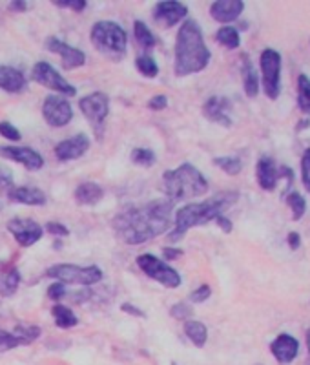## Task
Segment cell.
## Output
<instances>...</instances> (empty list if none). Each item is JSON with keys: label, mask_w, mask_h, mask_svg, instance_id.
Wrapping results in <instances>:
<instances>
[{"label": "cell", "mask_w": 310, "mask_h": 365, "mask_svg": "<svg viewBox=\"0 0 310 365\" xmlns=\"http://www.w3.org/2000/svg\"><path fill=\"white\" fill-rule=\"evenodd\" d=\"M11 185H13V172L0 164V188H9Z\"/></svg>", "instance_id": "44"}, {"label": "cell", "mask_w": 310, "mask_h": 365, "mask_svg": "<svg viewBox=\"0 0 310 365\" xmlns=\"http://www.w3.org/2000/svg\"><path fill=\"white\" fill-rule=\"evenodd\" d=\"M255 179H257V185H260L263 190H276L281 175H279L278 164H276V161H274L272 157L263 155V157L257 161V164H255Z\"/></svg>", "instance_id": "19"}, {"label": "cell", "mask_w": 310, "mask_h": 365, "mask_svg": "<svg viewBox=\"0 0 310 365\" xmlns=\"http://www.w3.org/2000/svg\"><path fill=\"white\" fill-rule=\"evenodd\" d=\"M90 150V137L86 133H77V135L64 139L55 146V157L62 163L72 159H79Z\"/></svg>", "instance_id": "14"}, {"label": "cell", "mask_w": 310, "mask_h": 365, "mask_svg": "<svg viewBox=\"0 0 310 365\" xmlns=\"http://www.w3.org/2000/svg\"><path fill=\"white\" fill-rule=\"evenodd\" d=\"M79 108L84 114V117L93 124L97 135H102V124L109 114V97L105 91H93V93L79 100Z\"/></svg>", "instance_id": "9"}, {"label": "cell", "mask_w": 310, "mask_h": 365, "mask_svg": "<svg viewBox=\"0 0 310 365\" xmlns=\"http://www.w3.org/2000/svg\"><path fill=\"white\" fill-rule=\"evenodd\" d=\"M53 4L59 6V8H68L72 11H84L88 2L86 0H55Z\"/></svg>", "instance_id": "41"}, {"label": "cell", "mask_w": 310, "mask_h": 365, "mask_svg": "<svg viewBox=\"0 0 310 365\" xmlns=\"http://www.w3.org/2000/svg\"><path fill=\"white\" fill-rule=\"evenodd\" d=\"M27 81L20 69L13 66H0V88L8 93H20L26 90Z\"/></svg>", "instance_id": "21"}, {"label": "cell", "mask_w": 310, "mask_h": 365, "mask_svg": "<svg viewBox=\"0 0 310 365\" xmlns=\"http://www.w3.org/2000/svg\"><path fill=\"white\" fill-rule=\"evenodd\" d=\"M133 164H139V166H154L155 164V154L150 148H135L130 155Z\"/></svg>", "instance_id": "35"}, {"label": "cell", "mask_w": 310, "mask_h": 365, "mask_svg": "<svg viewBox=\"0 0 310 365\" xmlns=\"http://www.w3.org/2000/svg\"><path fill=\"white\" fill-rule=\"evenodd\" d=\"M32 79L35 82H39L41 86L57 91V93H60L62 97H73L77 93V88L72 86V84L48 62H36L32 69Z\"/></svg>", "instance_id": "10"}, {"label": "cell", "mask_w": 310, "mask_h": 365, "mask_svg": "<svg viewBox=\"0 0 310 365\" xmlns=\"http://www.w3.org/2000/svg\"><path fill=\"white\" fill-rule=\"evenodd\" d=\"M121 310H123V312H126V314L137 316V318H144V316H146L144 310H141L139 307L132 305V303H123V305H121Z\"/></svg>", "instance_id": "46"}, {"label": "cell", "mask_w": 310, "mask_h": 365, "mask_svg": "<svg viewBox=\"0 0 310 365\" xmlns=\"http://www.w3.org/2000/svg\"><path fill=\"white\" fill-rule=\"evenodd\" d=\"M163 255H164V260H177V258H181L182 255V251H179V248H163Z\"/></svg>", "instance_id": "49"}, {"label": "cell", "mask_w": 310, "mask_h": 365, "mask_svg": "<svg viewBox=\"0 0 310 365\" xmlns=\"http://www.w3.org/2000/svg\"><path fill=\"white\" fill-rule=\"evenodd\" d=\"M166 105H168V99H166V95H155L148 100V108L155 109V112L164 109L166 108Z\"/></svg>", "instance_id": "45"}, {"label": "cell", "mask_w": 310, "mask_h": 365, "mask_svg": "<svg viewBox=\"0 0 310 365\" xmlns=\"http://www.w3.org/2000/svg\"><path fill=\"white\" fill-rule=\"evenodd\" d=\"M237 199H239V194L228 190L221 192V194L210 197L206 201H201V203H190V205L179 208L177 214H175V221H173L175 227L168 234V241H181L190 228L203 227V225L210 223V221H215L219 215H223L224 210H228L234 203H237Z\"/></svg>", "instance_id": "3"}, {"label": "cell", "mask_w": 310, "mask_h": 365, "mask_svg": "<svg viewBox=\"0 0 310 365\" xmlns=\"http://www.w3.org/2000/svg\"><path fill=\"white\" fill-rule=\"evenodd\" d=\"M287 243H288V246H290L292 251H297V248H299V245H301V236L297 232H290L287 236Z\"/></svg>", "instance_id": "48"}, {"label": "cell", "mask_w": 310, "mask_h": 365, "mask_svg": "<svg viewBox=\"0 0 310 365\" xmlns=\"http://www.w3.org/2000/svg\"><path fill=\"white\" fill-rule=\"evenodd\" d=\"M0 135L9 139V141H20V137H22L17 128H15L11 123H8V121L0 123Z\"/></svg>", "instance_id": "38"}, {"label": "cell", "mask_w": 310, "mask_h": 365, "mask_svg": "<svg viewBox=\"0 0 310 365\" xmlns=\"http://www.w3.org/2000/svg\"><path fill=\"white\" fill-rule=\"evenodd\" d=\"M173 203L168 197L154 199L141 206H130L112 221L115 234L126 245H141L161 236L170 227Z\"/></svg>", "instance_id": "1"}, {"label": "cell", "mask_w": 310, "mask_h": 365, "mask_svg": "<svg viewBox=\"0 0 310 365\" xmlns=\"http://www.w3.org/2000/svg\"><path fill=\"white\" fill-rule=\"evenodd\" d=\"M301 181H303L305 190L310 194V148H306L301 157Z\"/></svg>", "instance_id": "36"}, {"label": "cell", "mask_w": 310, "mask_h": 365, "mask_svg": "<svg viewBox=\"0 0 310 365\" xmlns=\"http://www.w3.org/2000/svg\"><path fill=\"white\" fill-rule=\"evenodd\" d=\"M0 155L4 159H11L26 166L27 170H41L44 166V159L39 152L27 148V146H0Z\"/></svg>", "instance_id": "16"}, {"label": "cell", "mask_w": 310, "mask_h": 365, "mask_svg": "<svg viewBox=\"0 0 310 365\" xmlns=\"http://www.w3.org/2000/svg\"><path fill=\"white\" fill-rule=\"evenodd\" d=\"M64 296H66V287H64V283L55 281L48 287V298H50V300L60 301Z\"/></svg>", "instance_id": "43"}, {"label": "cell", "mask_w": 310, "mask_h": 365, "mask_svg": "<svg viewBox=\"0 0 310 365\" xmlns=\"http://www.w3.org/2000/svg\"><path fill=\"white\" fill-rule=\"evenodd\" d=\"M285 201H287V205L290 206L292 219H294V221H299V219L306 214V201L305 197L301 196L299 192H288L287 196H285Z\"/></svg>", "instance_id": "31"}, {"label": "cell", "mask_w": 310, "mask_h": 365, "mask_svg": "<svg viewBox=\"0 0 310 365\" xmlns=\"http://www.w3.org/2000/svg\"><path fill=\"white\" fill-rule=\"evenodd\" d=\"M215 166L223 170L228 175H237V173L243 170V163L239 157H234V155H224V157H215L214 159Z\"/></svg>", "instance_id": "33"}, {"label": "cell", "mask_w": 310, "mask_h": 365, "mask_svg": "<svg viewBox=\"0 0 310 365\" xmlns=\"http://www.w3.org/2000/svg\"><path fill=\"white\" fill-rule=\"evenodd\" d=\"M261 81L267 97L276 100L281 93V55L279 51L267 48L260 55Z\"/></svg>", "instance_id": "7"}, {"label": "cell", "mask_w": 310, "mask_h": 365, "mask_svg": "<svg viewBox=\"0 0 310 365\" xmlns=\"http://www.w3.org/2000/svg\"><path fill=\"white\" fill-rule=\"evenodd\" d=\"M91 42L102 55L109 57V59L119 60L123 59L126 53L128 35L123 29V26H119L114 20H99L91 27Z\"/></svg>", "instance_id": "5"}, {"label": "cell", "mask_w": 310, "mask_h": 365, "mask_svg": "<svg viewBox=\"0 0 310 365\" xmlns=\"http://www.w3.org/2000/svg\"><path fill=\"white\" fill-rule=\"evenodd\" d=\"M184 334L196 347H205L206 340H208V328L197 319H187L184 321Z\"/></svg>", "instance_id": "25"}, {"label": "cell", "mask_w": 310, "mask_h": 365, "mask_svg": "<svg viewBox=\"0 0 310 365\" xmlns=\"http://www.w3.org/2000/svg\"><path fill=\"white\" fill-rule=\"evenodd\" d=\"M42 115L50 126L62 128L73 119V109L62 95H48L42 105Z\"/></svg>", "instance_id": "11"}, {"label": "cell", "mask_w": 310, "mask_h": 365, "mask_svg": "<svg viewBox=\"0 0 310 365\" xmlns=\"http://www.w3.org/2000/svg\"><path fill=\"white\" fill-rule=\"evenodd\" d=\"M18 285H20V272L17 269L6 270L0 276V294L2 296H13L15 292H17Z\"/></svg>", "instance_id": "29"}, {"label": "cell", "mask_w": 310, "mask_h": 365, "mask_svg": "<svg viewBox=\"0 0 310 365\" xmlns=\"http://www.w3.org/2000/svg\"><path fill=\"white\" fill-rule=\"evenodd\" d=\"M230 108H232V105H230V100H228L227 97L214 95L210 97L205 105H203V115H205L208 121H212V123H217L221 124V126L228 128L232 126Z\"/></svg>", "instance_id": "17"}, {"label": "cell", "mask_w": 310, "mask_h": 365, "mask_svg": "<svg viewBox=\"0 0 310 365\" xmlns=\"http://www.w3.org/2000/svg\"><path fill=\"white\" fill-rule=\"evenodd\" d=\"M8 230L15 237V241L20 246L35 245L44 234V228L41 225L27 218H15L8 223Z\"/></svg>", "instance_id": "12"}, {"label": "cell", "mask_w": 310, "mask_h": 365, "mask_svg": "<svg viewBox=\"0 0 310 365\" xmlns=\"http://www.w3.org/2000/svg\"><path fill=\"white\" fill-rule=\"evenodd\" d=\"M163 190L172 203L199 197L208 192V181L190 163H182L173 170L163 173Z\"/></svg>", "instance_id": "4"}, {"label": "cell", "mask_w": 310, "mask_h": 365, "mask_svg": "<svg viewBox=\"0 0 310 365\" xmlns=\"http://www.w3.org/2000/svg\"><path fill=\"white\" fill-rule=\"evenodd\" d=\"M210 59H212V53L206 48L199 24L194 18H187L177 32L173 72L177 77L199 73L208 66Z\"/></svg>", "instance_id": "2"}, {"label": "cell", "mask_w": 310, "mask_h": 365, "mask_svg": "<svg viewBox=\"0 0 310 365\" xmlns=\"http://www.w3.org/2000/svg\"><path fill=\"white\" fill-rule=\"evenodd\" d=\"M51 314H53L55 325L60 328L75 327V325L79 324V318L75 316V312L66 305H55L53 309H51Z\"/></svg>", "instance_id": "27"}, {"label": "cell", "mask_w": 310, "mask_h": 365, "mask_svg": "<svg viewBox=\"0 0 310 365\" xmlns=\"http://www.w3.org/2000/svg\"><path fill=\"white\" fill-rule=\"evenodd\" d=\"M305 340H306V349H309V356H306V361H305V365H310V328H309V331H306V334H305Z\"/></svg>", "instance_id": "51"}, {"label": "cell", "mask_w": 310, "mask_h": 365, "mask_svg": "<svg viewBox=\"0 0 310 365\" xmlns=\"http://www.w3.org/2000/svg\"><path fill=\"white\" fill-rule=\"evenodd\" d=\"M210 296H212V288L208 285H201L190 294V301L191 303H205Z\"/></svg>", "instance_id": "39"}, {"label": "cell", "mask_w": 310, "mask_h": 365, "mask_svg": "<svg viewBox=\"0 0 310 365\" xmlns=\"http://www.w3.org/2000/svg\"><path fill=\"white\" fill-rule=\"evenodd\" d=\"M46 232L51 234V236H55V237L69 236L68 228L64 227L62 223H59V221H50V223H46Z\"/></svg>", "instance_id": "42"}, {"label": "cell", "mask_w": 310, "mask_h": 365, "mask_svg": "<svg viewBox=\"0 0 310 365\" xmlns=\"http://www.w3.org/2000/svg\"><path fill=\"white\" fill-rule=\"evenodd\" d=\"M243 11H245V2H241V0H217L210 6L212 18L223 24L237 20Z\"/></svg>", "instance_id": "20"}, {"label": "cell", "mask_w": 310, "mask_h": 365, "mask_svg": "<svg viewBox=\"0 0 310 365\" xmlns=\"http://www.w3.org/2000/svg\"><path fill=\"white\" fill-rule=\"evenodd\" d=\"M133 35H135L137 42L144 48V50H151L155 46V36L154 33L148 29V26H146L144 22H141V20H137L135 24H133Z\"/></svg>", "instance_id": "32"}, {"label": "cell", "mask_w": 310, "mask_h": 365, "mask_svg": "<svg viewBox=\"0 0 310 365\" xmlns=\"http://www.w3.org/2000/svg\"><path fill=\"white\" fill-rule=\"evenodd\" d=\"M9 201H15V203H22V205L29 206H42L46 205V194L36 187H18L11 188L8 192Z\"/></svg>", "instance_id": "22"}, {"label": "cell", "mask_w": 310, "mask_h": 365, "mask_svg": "<svg viewBox=\"0 0 310 365\" xmlns=\"http://www.w3.org/2000/svg\"><path fill=\"white\" fill-rule=\"evenodd\" d=\"M215 223L219 225V228H221V230H223L224 234H230L234 230L232 221H230V219H228V218H224V215H219V218L215 219Z\"/></svg>", "instance_id": "47"}, {"label": "cell", "mask_w": 310, "mask_h": 365, "mask_svg": "<svg viewBox=\"0 0 310 365\" xmlns=\"http://www.w3.org/2000/svg\"><path fill=\"white\" fill-rule=\"evenodd\" d=\"M135 66L144 77L154 79L157 77V73H159V66H157V62L151 59L150 55H139L135 59Z\"/></svg>", "instance_id": "34"}, {"label": "cell", "mask_w": 310, "mask_h": 365, "mask_svg": "<svg viewBox=\"0 0 310 365\" xmlns=\"http://www.w3.org/2000/svg\"><path fill=\"white\" fill-rule=\"evenodd\" d=\"M15 347H18L17 338L11 333H8V331H0V352L15 349Z\"/></svg>", "instance_id": "40"}, {"label": "cell", "mask_w": 310, "mask_h": 365, "mask_svg": "<svg viewBox=\"0 0 310 365\" xmlns=\"http://www.w3.org/2000/svg\"><path fill=\"white\" fill-rule=\"evenodd\" d=\"M270 352L279 364L287 365L296 360L297 352H299V342L292 334L283 333L270 343Z\"/></svg>", "instance_id": "18"}, {"label": "cell", "mask_w": 310, "mask_h": 365, "mask_svg": "<svg viewBox=\"0 0 310 365\" xmlns=\"http://www.w3.org/2000/svg\"><path fill=\"white\" fill-rule=\"evenodd\" d=\"M297 108L310 115V79L306 73L297 75Z\"/></svg>", "instance_id": "26"}, {"label": "cell", "mask_w": 310, "mask_h": 365, "mask_svg": "<svg viewBox=\"0 0 310 365\" xmlns=\"http://www.w3.org/2000/svg\"><path fill=\"white\" fill-rule=\"evenodd\" d=\"M215 41L219 44H223L224 48H228V50H237L239 44H241V36H239V32H237L236 27L223 26L219 27L217 33H215Z\"/></svg>", "instance_id": "28"}, {"label": "cell", "mask_w": 310, "mask_h": 365, "mask_svg": "<svg viewBox=\"0 0 310 365\" xmlns=\"http://www.w3.org/2000/svg\"><path fill=\"white\" fill-rule=\"evenodd\" d=\"M243 88H245L246 97H255L260 93V77H257V69L254 68L248 55H243Z\"/></svg>", "instance_id": "24"}, {"label": "cell", "mask_w": 310, "mask_h": 365, "mask_svg": "<svg viewBox=\"0 0 310 365\" xmlns=\"http://www.w3.org/2000/svg\"><path fill=\"white\" fill-rule=\"evenodd\" d=\"M188 15V8L175 0H164L154 8V20L159 26L173 27Z\"/></svg>", "instance_id": "15"}, {"label": "cell", "mask_w": 310, "mask_h": 365, "mask_svg": "<svg viewBox=\"0 0 310 365\" xmlns=\"http://www.w3.org/2000/svg\"><path fill=\"white\" fill-rule=\"evenodd\" d=\"M137 265H139V269L148 278L155 279V281L164 285V287L177 288L181 285V274L173 269V267H170L168 263H164L159 258H155L154 254L137 255Z\"/></svg>", "instance_id": "8"}, {"label": "cell", "mask_w": 310, "mask_h": 365, "mask_svg": "<svg viewBox=\"0 0 310 365\" xmlns=\"http://www.w3.org/2000/svg\"><path fill=\"white\" fill-rule=\"evenodd\" d=\"M11 334L17 338L18 345H27V343H33L36 338L41 336V327L27 324H17V327H15V331Z\"/></svg>", "instance_id": "30"}, {"label": "cell", "mask_w": 310, "mask_h": 365, "mask_svg": "<svg viewBox=\"0 0 310 365\" xmlns=\"http://www.w3.org/2000/svg\"><path fill=\"white\" fill-rule=\"evenodd\" d=\"M191 312H194L191 307L188 305V303H184V301H181V303H175V305H172V309H170V316L175 319H182V321L190 319Z\"/></svg>", "instance_id": "37"}, {"label": "cell", "mask_w": 310, "mask_h": 365, "mask_svg": "<svg viewBox=\"0 0 310 365\" xmlns=\"http://www.w3.org/2000/svg\"><path fill=\"white\" fill-rule=\"evenodd\" d=\"M9 9L11 11H26L27 2L26 0H13V2H9Z\"/></svg>", "instance_id": "50"}, {"label": "cell", "mask_w": 310, "mask_h": 365, "mask_svg": "<svg viewBox=\"0 0 310 365\" xmlns=\"http://www.w3.org/2000/svg\"><path fill=\"white\" fill-rule=\"evenodd\" d=\"M46 48H48L51 53L60 55L64 69H75L86 64V55H84V51L79 50V48H73L68 42L60 41L57 36H48V39H46Z\"/></svg>", "instance_id": "13"}, {"label": "cell", "mask_w": 310, "mask_h": 365, "mask_svg": "<svg viewBox=\"0 0 310 365\" xmlns=\"http://www.w3.org/2000/svg\"><path fill=\"white\" fill-rule=\"evenodd\" d=\"M48 278L57 279L59 283H75V285H95L102 279V270L97 265L79 267L72 263L53 265L46 270Z\"/></svg>", "instance_id": "6"}, {"label": "cell", "mask_w": 310, "mask_h": 365, "mask_svg": "<svg viewBox=\"0 0 310 365\" xmlns=\"http://www.w3.org/2000/svg\"><path fill=\"white\" fill-rule=\"evenodd\" d=\"M105 197V190L100 185L93 181H86L81 182L77 188H75V199L81 203V205H97L100 199Z\"/></svg>", "instance_id": "23"}]
</instances>
